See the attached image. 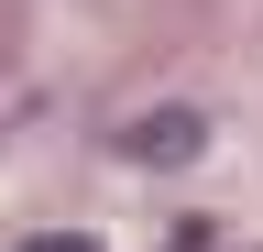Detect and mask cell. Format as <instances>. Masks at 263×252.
Wrapping results in <instances>:
<instances>
[{"mask_svg":"<svg viewBox=\"0 0 263 252\" xmlns=\"http://www.w3.org/2000/svg\"><path fill=\"white\" fill-rule=\"evenodd\" d=\"M11 252H99L88 230H33V241H11Z\"/></svg>","mask_w":263,"mask_h":252,"instance_id":"1","label":"cell"}]
</instances>
